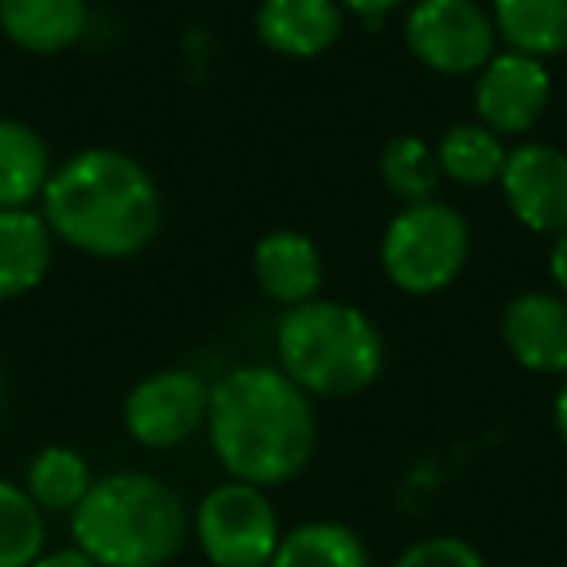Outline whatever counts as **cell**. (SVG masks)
Masks as SVG:
<instances>
[{
  "label": "cell",
  "mask_w": 567,
  "mask_h": 567,
  "mask_svg": "<svg viewBox=\"0 0 567 567\" xmlns=\"http://www.w3.org/2000/svg\"><path fill=\"white\" fill-rule=\"evenodd\" d=\"M210 412V385L190 370H159L125 401V427L136 443L167 451L187 443Z\"/></svg>",
  "instance_id": "ba28073f"
},
{
  "label": "cell",
  "mask_w": 567,
  "mask_h": 567,
  "mask_svg": "<svg viewBox=\"0 0 567 567\" xmlns=\"http://www.w3.org/2000/svg\"><path fill=\"white\" fill-rule=\"evenodd\" d=\"M206 435L229 478L268 489L311 463L319 424L311 396L284 370L237 365L210 385Z\"/></svg>",
  "instance_id": "6da1fadb"
},
{
  "label": "cell",
  "mask_w": 567,
  "mask_h": 567,
  "mask_svg": "<svg viewBox=\"0 0 567 567\" xmlns=\"http://www.w3.org/2000/svg\"><path fill=\"white\" fill-rule=\"evenodd\" d=\"M94 486L90 463L74 447H43L28 466V494L43 513H74Z\"/></svg>",
  "instance_id": "ffe728a7"
},
{
  "label": "cell",
  "mask_w": 567,
  "mask_h": 567,
  "mask_svg": "<svg viewBox=\"0 0 567 567\" xmlns=\"http://www.w3.org/2000/svg\"><path fill=\"white\" fill-rule=\"evenodd\" d=\"M551 97V74L540 59L520 55V51H502L478 71V90L474 105L486 128L497 136L528 133L544 117Z\"/></svg>",
  "instance_id": "9c48e42d"
},
{
  "label": "cell",
  "mask_w": 567,
  "mask_h": 567,
  "mask_svg": "<svg viewBox=\"0 0 567 567\" xmlns=\"http://www.w3.org/2000/svg\"><path fill=\"white\" fill-rule=\"evenodd\" d=\"M51 268L48 218L24 210H0V303L40 288Z\"/></svg>",
  "instance_id": "9a60e30c"
},
{
  "label": "cell",
  "mask_w": 567,
  "mask_h": 567,
  "mask_svg": "<svg viewBox=\"0 0 567 567\" xmlns=\"http://www.w3.org/2000/svg\"><path fill=\"white\" fill-rule=\"evenodd\" d=\"M0 28L20 51L59 55L86 32V0H0Z\"/></svg>",
  "instance_id": "5bb4252c"
},
{
  "label": "cell",
  "mask_w": 567,
  "mask_h": 567,
  "mask_svg": "<svg viewBox=\"0 0 567 567\" xmlns=\"http://www.w3.org/2000/svg\"><path fill=\"white\" fill-rule=\"evenodd\" d=\"M268 567H370V551L342 520H303L280 536Z\"/></svg>",
  "instance_id": "e0dca14e"
},
{
  "label": "cell",
  "mask_w": 567,
  "mask_h": 567,
  "mask_svg": "<svg viewBox=\"0 0 567 567\" xmlns=\"http://www.w3.org/2000/svg\"><path fill=\"white\" fill-rule=\"evenodd\" d=\"M435 159L447 179L463 183V187H489L502 179L505 172V152L502 136L486 125H451L435 144Z\"/></svg>",
  "instance_id": "d6986e66"
},
{
  "label": "cell",
  "mask_w": 567,
  "mask_h": 567,
  "mask_svg": "<svg viewBox=\"0 0 567 567\" xmlns=\"http://www.w3.org/2000/svg\"><path fill=\"white\" fill-rule=\"evenodd\" d=\"M440 159L435 148L420 136H393L381 152V179L389 183L404 206L432 203L435 187H440Z\"/></svg>",
  "instance_id": "7402d4cb"
},
{
  "label": "cell",
  "mask_w": 567,
  "mask_h": 567,
  "mask_svg": "<svg viewBox=\"0 0 567 567\" xmlns=\"http://www.w3.org/2000/svg\"><path fill=\"white\" fill-rule=\"evenodd\" d=\"M466 252H471V229L463 214L432 198V203L404 206L389 221L385 241H381V265L401 292L432 296L463 272Z\"/></svg>",
  "instance_id": "5b68a950"
},
{
  "label": "cell",
  "mask_w": 567,
  "mask_h": 567,
  "mask_svg": "<svg viewBox=\"0 0 567 567\" xmlns=\"http://www.w3.org/2000/svg\"><path fill=\"white\" fill-rule=\"evenodd\" d=\"M409 51L440 74H474L497 55V28L474 0H416L404 20Z\"/></svg>",
  "instance_id": "52a82bcc"
},
{
  "label": "cell",
  "mask_w": 567,
  "mask_h": 567,
  "mask_svg": "<svg viewBox=\"0 0 567 567\" xmlns=\"http://www.w3.org/2000/svg\"><path fill=\"white\" fill-rule=\"evenodd\" d=\"M284 373L308 396H354L370 389L385 362L378 327L350 303L308 300L276 327Z\"/></svg>",
  "instance_id": "277c9868"
},
{
  "label": "cell",
  "mask_w": 567,
  "mask_h": 567,
  "mask_svg": "<svg viewBox=\"0 0 567 567\" xmlns=\"http://www.w3.org/2000/svg\"><path fill=\"white\" fill-rule=\"evenodd\" d=\"M51 179L48 144L24 121L0 117V210H24Z\"/></svg>",
  "instance_id": "2e32d148"
},
{
  "label": "cell",
  "mask_w": 567,
  "mask_h": 567,
  "mask_svg": "<svg viewBox=\"0 0 567 567\" xmlns=\"http://www.w3.org/2000/svg\"><path fill=\"white\" fill-rule=\"evenodd\" d=\"M393 567H486V559L463 536H424L409 544Z\"/></svg>",
  "instance_id": "603a6c76"
},
{
  "label": "cell",
  "mask_w": 567,
  "mask_h": 567,
  "mask_svg": "<svg viewBox=\"0 0 567 567\" xmlns=\"http://www.w3.org/2000/svg\"><path fill=\"white\" fill-rule=\"evenodd\" d=\"M347 12L339 0H265L257 9V35L284 59H316L339 43Z\"/></svg>",
  "instance_id": "7c38bea8"
},
{
  "label": "cell",
  "mask_w": 567,
  "mask_h": 567,
  "mask_svg": "<svg viewBox=\"0 0 567 567\" xmlns=\"http://www.w3.org/2000/svg\"><path fill=\"white\" fill-rule=\"evenodd\" d=\"M548 272H551V280H556V288H559V292L567 296V229L556 237V245H551Z\"/></svg>",
  "instance_id": "484cf974"
},
{
  "label": "cell",
  "mask_w": 567,
  "mask_h": 567,
  "mask_svg": "<svg viewBox=\"0 0 567 567\" xmlns=\"http://www.w3.org/2000/svg\"><path fill=\"white\" fill-rule=\"evenodd\" d=\"M190 533L187 505L167 482L144 471L105 474L71 513L74 548L97 567H164Z\"/></svg>",
  "instance_id": "3957f363"
},
{
  "label": "cell",
  "mask_w": 567,
  "mask_h": 567,
  "mask_svg": "<svg viewBox=\"0 0 567 567\" xmlns=\"http://www.w3.org/2000/svg\"><path fill=\"white\" fill-rule=\"evenodd\" d=\"M494 28L520 55H564L567 0H494Z\"/></svg>",
  "instance_id": "ac0fdd59"
},
{
  "label": "cell",
  "mask_w": 567,
  "mask_h": 567,
  "mask_svg": "<svg viewBox=\"0 0 567 567\" xmlns=\"http://www.w3.org/2000/svg\"><path fill=\"white\" fill-rule=\"evenodd\" d=\"M51 234L90 257H133L159 234L164 206L152 175L117 148H86L43 187Z\"/></svg>",
  "instance_id": "7a4b0ae2"
},
{
  "label": "cell",
  "mask_w": 567,
  "mask_h": 567,
  "mask_svg": "<svg viewBox=\"0 0 567 567\" xmlns=\"http://www.w3.org/2000/svg\"><path fill=\"white\" fill-rule=\"evenodd\" d=\"M342 12H354V17L370 20V24H378V20H385L393 9H401V4H409V0H339Z\"/></svg>",
  "instance_id": "cb8c5ba5"
},
{
  "label": "cell",
  "mask_w": 567,
  "mask_h": 567,
  "mask_svg": "<svg viewBox=\"0 0 567 567\" xmlns=\"http://www.w3.org/2000/svg\"><path fill=\"white\" fill-rule=\"evenodd\" d=\"M252 276L268 300L284 303V308H300V303L316 300L323 260L308 234L276 229V234L260 237V245L252 249Z\"/></svg>",
  "instance_id": "4fadbf2b"
},
{
  "label": "cell",
  "mask_w": 567,
  "mask_h": 567,
  "mask_svg": "<svg viewBox=\"0 0 567 567\" xmlns=\"http://www.w3.org/2000/svg\"><path fill=\"white\" fill-rule=\"evenodd\" d=\"M502 339L525 370L567 373V300L525 292L505 308Z\"/></svg>",
  "instance_id": "8fae6325"
},
{
  "label": "cell",
  "mask_w": 567,
  "mask_h": 567,
  "mask_svg": "<svg viewBox=\"0 0 567 567\" xmlns=\"http://www.w3.org/2000/svg\"><path fill=\"white\" fill-rule=\"evenodd\" d=\"M48 551V520L24 486L0 478V567H32Z\"/></svg>",
  "instance_id": "44dd1931"
},
{
  "label": "cell",
  "mask_w": 567,
  "mask_h": 567,
  "mask_svg": "<svg viewBox=\"0 0 567 567\" xmlns=\"http://www.w3.org/2000/svg\"><path fill=\"white\" fill-rule=\"evenodd\" d=\"M502 195L520 226L536 234H564L567 229V152L551 144L513 148L502 172Z\"/></svg>",
  "instance_id": "30bf717a"
},
{
  "label": "cell",
  "mask_w": 567,
  "mask_h": 567,
  "mask_svg": "<svg viewBox=\"0 0 567 567\" xmlns=\"http://www.w3.org/2000/svg\"><path fill=\"white\" fill-rule=\"evenodd\" d=\"M280 536L272 502L249 482H221L195 509V540L214 567H268Z\"/></svg>",
  "instance_id": "8992f818"
},
{
  "label": "cell",
  "mask_w": 567,
  "mask_h": 567,
  "mask_svg": "<svg viewBox=\"0 0 567 567\" xmlns=\"http://www.w3.org/2000/svg\"><path fill=\"white\" fill-rule=\"evenodd\" d=\"M551 420H556V432H559V440H564V447H567V381H564V389L556 393V409H551Z\"/></svg>",
  "instance_id": "4316f807"
},
{
  "label": "cell",
  "mask_w": 567,
  "mask_h": 567,
  "mask_svg": "<svg viewBox=\"0 0 567 567\" xmlns=\"http://www.w3.org/2000/svg\"><path fill=\"white\" fill-rule=\"evenodd\" d=\"M32 567H97V564H94V559L86 556V551H82V548H74V544H71V548H55V551H43V556L35 559Z\"/></svg>",
  "instance_id": "d4e9b609"
}]
</instances>
